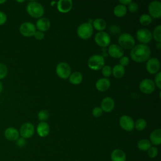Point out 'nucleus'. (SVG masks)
Here are the masks:
<instances>
[{
	"label": "nucleus",
	"instance_id": "nucleus-30",
	"mask_svg": "<svg viewBox=\"0 0 161 161\" xmlns=\"http://www.w3.org/2000/svg\"><path fill=\"white\" fill-rule=\"evenodd\" d=\"M139 21L142 25L147 26L152 21V18L149 14H143L140 16L139 18Z\"/></svg>",
	"mask_w": 161,
	"mask_h": 161
},
{
	"label": "nucleus",
	"instance_id": "nucleus-29",
	"mask_svg": "<svg viewBox=\"0 0 161 161\" xmlns=\"http://www.w3.org/2000/svg\"><path fill=\"white\" fill-rule=\"evenodd\" d=\"M147 126V121L143 118H139L138 119L136 122L135 123L134 128H136L138 131H142Z\"/></svg>",
	"mask_w": 161,
	"mask_h": 161
},
{
	"label": "nucleus",
	"instance_id": "nucleus-36",
	"mask_svg": "<svg viewBox=\"0 0 161 161\" xmlns=\"http://www.w3.org/2000/svg\"><path fill=\"white\" fill-rule=\"evenodd\" d=\"M109 30L110 31L111 33H112L113 35H117L118 33H120L121 31V29L119 26H116V25H111L110 26Z\"/></svg>",
	"mask_w": 161,
	"mask_h": 161
},
{
	"label": "nucleus",
	"instance_id": "nucleus-8",
	"mask_svg": "<svg viewBox=\"0 0 161 161\" xmlns=\"http://www.w3.org/2000/svg\"><path fill=\"white\" fill-rule=\"evenodd\" d=\"M56 73L62 79H67L71 74V68L66 62H60L56 67Z\"/></svg>",
	"mask_w": 161,
	"mask_h": 161
},
{
	"label": "nucleus",
	"instance_id": "nucleus-24",
	"mask_svg": "<svg viewBox=\"0 0 161 161\" xmlns=\"http://www.w3.org/2000/svg\"><path fill=\"white\" fill-rule=\"evenodd\" d=\"M127 13V8L126 6L123 4H118L116 5L113 9L114 14L117 17H123Z\"/></svg>",
	"mask_w": 161,
	"mask_h": 161
},
{
	"label": "nucleus",
	"instance_id": "nucleus-14",
	"mask_svg": "<svg viewBox=\"0 0 161 161\" xmlns=\"http://www.w3.org/2000/svg\"><path fill=\"white\" fill-rule=\"evenodd\" d=\"M160 62L158 60V58H155V57H152L149 58L147 60V65H146V68L147 71L152 74H156L157 72H158L159 69H160Z\"/></svg>",
	"mask_w": 161,
	"mask_h": 161
},
{
	"label": "nucleus",
	"instance_id": "nucleus-26",
	"mask_svg": "<svg viewBox=\"0 0 161 161\" xmlns=\"http://www.w3.org/2000/svg\"><path fill=\"white\" fill-rule=\"evenodd\" d=\"M92 26L99 31H103L106 27V23L102 18H97L94 20Z\"/></svg>",
	"mask_w": 161,
	"mask_h": 161
},
{
	"label": "nucleus",
	"instance_id": "nucleus-13",
	"mask_svg": "<svg viewBox=\"0 0 161 161\" xmlns=\"http://www.w3.org/2000/svg\"><path fill=\"white\" fill-rule=\"evenodd\" d=\"M119 125L121 127L128 131H131L134 128L135 123L132 118L128 115H123L119 118Z\"/></svg>",
	"mask_w": 161,
	"mask_h": 161
},
{
	"label": "nucleus",
	"instance_id": "nucleus-2",
	"mask_svg": "<svg viewBox=\"0 0 161 161\" xmlns=\"http://www.w3.org/2000/svg\"><path fill=\"white\" fill-rule=\"evenodd\" d=\"M26 11L30 16L35 18H40L44 14L43 6L36 1L29 2L26 6Z\"/></svg>",
	"mask_w": 161,
	"mask_h": 161
},
{
	"label": "nucleus",
	"instance_id": "nucleus-22",
	"mask_svg": "<svg viewBox=\"0 0 161 161\" xmlns=\"http://www.w3.org/2000/svg\"><path fill=\"white\" fill-rule=\"evenodd\" d=\"M111 159L112 161H126V153L122 150L115 149L111 153Z\"/></svg>",
	"mask_w": 161,
	"mask_h": 161
},
{
	"label": "nucleus",
	"instance_id": "nucleus-23",
	"mask_svg": "<svg viewBox=\"0 0 161 161\" xmlns=\"http://www.w3.org/2000/svg\"><path fill=\"white\" fill-rule=\"evenodd\" d=\"M150 142L155 145H158L161 143V130H154L150 135Z\"/></svg>",
	"mask_w": 161,
	"mask_h": 161
},
{
	"label": "nucleus",
	"instance_id": "nucleus-21",
	"mask_svg": "<svg viewBox=\"0 0 161 161\" xmlns=\"http://www.w3.org/2000/svg\"><path fill=\"white\" fill-rule=\"evenodd\" d=\"M111 86L110 81L107 78H101L97 80L96 83V89L101 92H104L107 91Z\"/></svg>",
	"mask_w": 161,
	"mask_h": 161
},
{
	"label": "nucleus",
	"instance_id": "nucleus-38",
	"mask_svg": "<svg viewBox=\"0 0 161 161\" xmlns=\"http://www.w3.org/2000/svg\"><path fill=\"white\" fill-rule=\"evenodd\" d=\"M103 112V111L101 108V107H96L93 109L92 113L94 117H99L102 115Z\"/></svg>",
	"mask_w": 161,
	"mask_h": 161
},
{
	"label": "nucleus",
	"instance_id": "nucleus-35",
	"mask_svg": "<svg viewBox=\"0 0 161 161\" xmlns=\"http://www.w3.org/2000/svg\"><path fill=\"white\" fill-rule=\"evenodd\" d=\"M147 151L150 158H155L158 155V150L155 147H151Z\"/></svg>",
	"mask_w": 161,
	"mask_h": 161
},
{
	"label": "nucleus",
	"instance_id": "nucleus-45",
	"mask_svg": "<svg viewBox=\"0 0 161 161\" xmlns=\"http://www.w3.org/2000/svg\"><path fill=\"white\" fill-rule=\"evenodd\" d=\"M155 47L158 49V50H160L161 48V43H157L156 45H155Z\"/></svg>",
	"mask_w": 161,
	"mask_h": 161
},
{
	"label": "nucleus",
	"instance_id": "nucleus-32",
	"mask_svg": "<svg viewBox=\"0 0 161 161\" xmlns=\"http://www.w3.org/2000/svg\"><path fill=\"white\" fill-rule=\"evenodd\" d=\"M8 73V67L3 63L0 62V80L4 79Z\"/></svg>",
	"mask_w": 161,
	"mask_h": 161
},
{
	"label": "nucleus",
	"instance_id": "nucleus-9",
	"mask_svg": "<svg viewBox=\"0 0 161 161\" xmlns=\"http://www.w3.org/2000/svg\"><path fill=\"white\" fill-rule=\"evenodd\" d=\"M19 132V135H21L22 138L25 139L29 138L33 135L35 133V127L31 123H25L20 127Z\"/></svg>",
	"mask_w": 161,
	"mask_h": 161
},
{
	"label": "nucleus",
	"instance_id": "nucleus-42",
	"mask_svg": "<svg viewBox=\"0 0 161 161\" xmlns=\"http://www.w3.org/2000/svg\"><path fill=\"white\" fill-rule=\"evenodd\" d=\"M129 58L127 57H122L120 58V60H119V62H120V65H121L122 66L125 67V66H127L129 64Z\"/></svg>",
	"mask_w": 161,
	"mask_h": 161
},
{
	"label": "nucleus",
	"instance_id": "nucleus-44",
	"mask_svg": "<svg viewBox=\"0 0 161 161\" xmlns=\"http://www.w3.org/2000/svg\"><path fill=\"white\" fill-rule=\"evenodd\" d=\"M119 2L121 3V4L125 6V5H128L132 1L131 0H119Z\"/></svg>",
	"mask_w": 161,
	"mask_h": 161
},
{
	"label": "nucleus",
	"instance_id": "nucleus-33",
	"mask_svg": "<svg viewBox=\"0 0 161 161\" xmlns=\"http://www.w3.org/2000/svg\"><path fill=\"white\" fill-rule=\"evenodd\" d=\"M49 116V113L47 110L43 109L41 110L38 113V118L40 121H44L48 119Z\"/></svg>",
	"mask_w": 161,
	"mask_h": 161
},
{
	"label": "nucleus",
	"instance_id": "nucleus-41",
	"mask_svg": "<svg viewBox=\"0 0 161 161\" xmlns=\"http://www.w3.org/2000/svg\"><path fill=\"white\" fill-rule=\"evenodd\" d=\"M26 140L22 137L18 138V139L16 141V145L19 148H22L26 145Z\"/></svg>",
	"mask_w": 161,
	"mask_h": 161
},
{
	"label": "nucleus",
	"instance_id": "nucleus-49",
	"mask_svg": "<svg viewBox=\"0 0 161 161\" xmlns=\"http://www.w3.org/2000/svg\"><path fill=\"white\" fill-rule=\"evenodd\" d=\"M54 3H56V2H55V1H53V2H52V3H51V4H52H52H54Z\"/></svg>",
	"mask_w": 161,
	"mask_h": 161
},
{
	"label": "nucleus",
	"instance_id": "nucleus-39",
	"mask_svg": "<svg viewBox=\"0 0 161 161\" xmlns=\"http://www.w3.org/2000/svg\"><path fill=\"white\" fill-rule=\"evenodd\" d=\"M155 84L158 87L159 89H161V72H158L155 77Z\"/></svg>",
	"mask_w": 161,
	"mask_h": 161
},
{
	"label": "nucleus",
	"instance_id": "nucleus-4",
	"mask_svg": "<svg viewBox=\"0 0 161 161\" xmlns=\"http://www.w3.org/2000/svg\"><path fill=\"white\" fill-rule=\"evenodd\" d=\"M118 43L122 48L131 49L135 45V41L133 36L126 33H122L118 38Z\"/></svg>",
	"mask_w": 161,
	"mask_h": 161
},
{
	"label": "nucleus",
	"instance_id": "nucleus-31",
	"mask_svg": "<svg viewBox=\"0 0 161 161\" xmlns=\"http://www.w3.org/2000/svg\"><path fill=\"white\" fill-rule=\"evenodd\" d=\"M152 36L157 43L161 42V25H158L154 28Z\"/></svg>",
	"mask_w": 161,
	"mask_h": 161
},
{
	"label": "nucleus",
	"instance_id": "nucleus-19",
	"mask_svg": "<svg viewBox=\"0 0 161 161\" xmlns=\"http://www.w3.org/2000/svg\"><path fill=\"white\" fill-rule=\"evenodd\" d=\"M36 131L38 135L41 137L47 136L50 132V126L45 121H41L38 123Z\"/></svg>",
	"mask_w": 161,
	"mask_h": 161
},
{
	"label": "nucleus",
	"instance_id": "nucleus-46",
	"mask_svg": "<svg viewBox=\"0 0 161 161\" xmlns=\"http://www.w3.org/2000/svg\"><path fill=\"white\" fill-rule=\"evenodd\" d=\"M3 85L2 82L0 80V94L3 91Z\"/></svg>",
	"mask_w": 161,
	"mask_h": 161
},
{
	"label": "nucleus",
	"instance_id": "nucleus-47",
	"mask_svg": "<svg viewBox=\"0 0 161 161\" xmlns=\"http://www.w3.org/2000/svg\"><path fill=\"white\" fill-rule=\"evenodd\" d=\"M6 0H0V5L1 4H4V3H6Z\"/></svg>",
	"mask_w": 161,
	"mask_h": 161
},
{
	"label": "nucleus",
	"instance_id": "nucleus-37",
	"mask_svg": "<svg viewBox=\"0 0 161 161\" xmlns=\"http://www.w3.org/2000/svg\"><path fill=\"white\" fill-rule=\"evenodd\" d=\"M138 9V6L136 3L131 2L128 4V10L131 13H135Z\"/></svg>",
	"mask_w": 161,
	"mask_h": 161
},
{
	"label": "nucleus",
	"instance_id": "nucleus-48",
	"mask_svg": "<svg viewBox=\"0 0 161 161\" xmlns=\"http://www.w3.org/2000/svg\"><path fill=\"white\" fill-rule=\"evenodd\" d=\"M17 2H18V3H23V2H24V1H17Z\"/></svg>",
	"mask_w": 161,
	"mask_h": 161
},
{
	"label": "nucleus",
	"instance_id": "nucleus-25",
	"mask_svg": "<svg viewBox=\"0 0 161 161\" xmlns=\"http://www.w3.org/2000/svg\"><path fill=\"white\" fill-rule=\"evenodd\" d=\"M112 73L114 77L118 79L121 78L124 75L125 73V67L120 64L116 65L112 69Z\"/></svg>",
	"mask_w": 161,
	"mask_h": 161
},
{
	"label": "nucleus",
	"instance_id": "nucleus-20",
	"mask_svg": "<svg viewBox=\"0 0 161 161\" xmlns=\"http://www.w3.org/2000/svg\"><path fill=\"white\" fill-rule=\"evenodd\" d=\"M36 27L42 32L47 31L50 27V20L47 18H41L38 19L36 23Z\"/></svg>",
	"mask_w": 161,
	"mask_h": 161
},
{
	"label": "nucleus",
	"instance_id": "nucleus-1",
	"mask_svg": "<svg viewBox=\"0 0 161 161\" xmlns=\"http://www.w3.org/2000/svg\"><path fill=\"white\" fill-rule=\"evenodd\" d=\"M151 55V50L145 44L135 45L130 52V56L132 60L136 62H143L148 60Z\"/></svg>",
	"mask_w": 161,
	"mask_h": 161
},
{
	"label": "nucleus",
	"instance_id": "nucleus-34",
	"mask_svg": "<svg viewBox=\"0 0 161 161\" xmlns=\"http://www.w3.org/2000/svg\"><path fill=\"white\" fill-rule=\"evenodd\" d=\"M101 69H102V74H103L104 76L107 77L111 75L112 73V69L109 65H104Z\"/></svg>",
	"mask_w": 161,
	"mask_h": 161
},
{
	"label": "nucleus",
	"instance_id": "nucleus-15",
	"mask_svg": "<svg viewBox=\"0 0 161 161\" xmlns=\"http://www.w3.org/2000/svg\"><path fill=\"white\" fill-rule=\"evenodd\" d=\"M108 51L109 55L115 58H121L124 54L123 49L119 45L116 44H112L109 45Z\"/></svg>",
	"mask_w": 161,
	"mask_h": 161
},
{
	"label": "nucleus",
	"instance_id": "nucleus-17",
	"mask_svg": "<svg viewBox=\"0 0 161 161\" xmlns=\"http://www.w3.org/2000/svg\"><path fill=\"white\" fill-rule=\"evenodd\" d=\"M72 1L71 0H60L57 3L58 11L65 13L70 11L72 8Z\"/></svg>",
	"mask_w": 161,
	"mask_h": 161
},
{
	"label": "nucleus",
	"instance_id": "nucleus-11",
	"mask_svg": "<svg viewBox=\"0 0 161 161\" xmlns=\"http://www.w3.org/2000/svg\"><path fill=\"white\" fill-rule=\"evenodd\" d=\"M139 88L142 92L145 94H150L155 90V84L152 80L150 79H145L140 83Z\"/></svg>",
	"mask_w": 161,
	"mask_h": 161
},
{
	"label": "nucleus",
	"instance_id": "nucleus-16",
	"mask_svg": "<svg viewBox=\"0 0 161 161\" xmlns=\"http://www.w3.org/2000/svg\"><path fill=\"white\" fill-rule=\"evenodd\" d=\"M4 135L8 140L14 142L16 141L19 137V132L15 128L8 127L4 130Z\"/></svg>",
	"mask_w": 161,
	"mask_h": 161
},
{
	"label": "nucleus",
	"instance_id": "nucleus-6",
	"mask_svg": "<svg viewBox=\"0 0 161 161\" xmlns=\"http://www.w3.org/2000/svg\"><path fill=\"white\" fill-rule=\"evenodd\" d=\"M19 33L25 37H30L33 36L36 31V27L33 23L24 22L19 28Z\"/></svg>",
	"mask_w": 161,
	"mask_h": 161
},
{
	"label": "nucleus",
	"instance_id": "nucleus-10",
	"mask_svg": "<svg viewBox=\"0 0 161 161\" xmlns=\"http://www.w3.org/2000/svg\"><path fill=\"white\" fill-rule=\"evenodd\" d=\"M150 16L153 18L161 17V3L158 1H153L148 5Z\"/></svg>",
	"mask_w": 161,
	"mask_h": 161
},
{
	"label": "nucleus",
	"instance_id": "nucleus-18",
	"mask_svg": "<svg viewBox=\"0 0 161 161\" xmlns=\"http://www.w3.org/2000/svg\"><path fill=\"white\" fill-rule=\"evenodd\" d=\"M114 107V101L110 97H106L104 98L101 104V108L103 111L109 113L111 112Z\"/></svg>",
	"mask_w": 161,
	"mask_h": 161
},
{
	"label": "nucleus",
	"instance_id": "nucleus-27",
	"mask_svg": "<svg viewBox=\"0 0 161 161\" xmlns=\"http://www.w3.org/2000/svg\"><path fill=\"white\" fill-rule=\"evenodd\" d=\"M82 80V75L79 72H74L69 76V81L72 84H79Z\"/></svg>",
	"mask_w": 161,
	"mask_h": 161
},
{
	"label": "nucleus",
	"instance_id": "nucleus-40",
	"mask_svg": "<svg viewBox=\"0 0 161 161\" xmlns=\"http://www.w3.org/2000/svg\"><path fill=\"white\" fill-rule=\"evenodd\" d=\"M7 15L3 11H0V26H2L7 21Z\"/></svg>",
	"mask_w": 161,
	"mask_h": 161
},
{
	"label": "nucleus",
	"instance_id": "nucleus-5",
	"mask_svg": "<svg viewBox=\"0 0 161 161\" xmlns=\"http://www.w3.org/2000/svg\"><path fill=\"white\" fill-rule=\"evenodd\" d=\"M89 67L94 70H98L104 65V59L102 55L96 54L92 55L88 60Z\"/></svg>",
	"mask_w": 161,
	"mask_h": 161
},
{
	"label": "nucleus",
	"instance_id": "nucleus-12",
	"mask_svg": "<svg viewBox=\"0 0 161 161\" xmlns=\"http://www.w3.org/2000/svg\"><path fill=\"white\" fill-rule=\"evenodd\" d=\"M136 38L141 43H148L152 40V33L148 29L141 28L136 32Z\"/></svg>",
	"mask_w": 161,
	"mask_h": 161
},
{
	"label": "nucleus",
	"instance_id": "nucleus-28",
	"mask_svg": "<svg viewBox=\"0 0 161 161\" xmlns=\"http://www.w3.org/2000/svg\"><path fill=\"white\" fill-rule=\"evenodd\" d=\"M137 146L139 150L142 151H147L151 147V143L147 139H142L138 141Z\"/></svg>",
	"mask_w": 161,
	"mask_h": 161
},
{
	"label": "nucleus",
	"instance_id": "nucleus-43",
	"mask_svg": "<svg viewBox=\"0 0 161 161\" xmlns=\"http://www.w3.org/2000/svg\"><path fill=\"white\" fill-rule=\"evenodd\" d=\"M35 38L38 40H42L44 38V33L40 31H36L33 35Z\"/></svg>",
	"mask_w": 161,
	"mask_h": 161
},
{
	"label": "nucleus",
	"instance_id": "nucleus-3",
	"mask_svg": "<svg viewBox=\"0 0 161 161\" xmlns=\"http://www.w3.org/2000/svg\"><path fill=\"white\" fill-rule=\"evenodd\" d=\"M77 33L80 38L88 39L93 33V26L92 24L89 22L82 23L77 28Z\"/></svg>",
	"mask_w": 161,
	"mask_h": 161
},
{
	"label": "nucleus",
	"instance_id": "nucleus-7",
	"mask_svg": "<svg viewBox=\"0 0 161 161\" xmlns=\"http://www.w3.org/2000/svg\"><path fill=\"white\" fill-rule=\"evenodd\" d=\"M94 40L96 43L100 47H106L109 45L111 43V37L105 31H99L95 35Z\"/></svg>",
	"mask_w": 161,
	"mask_h": 161
}]
</instances>
